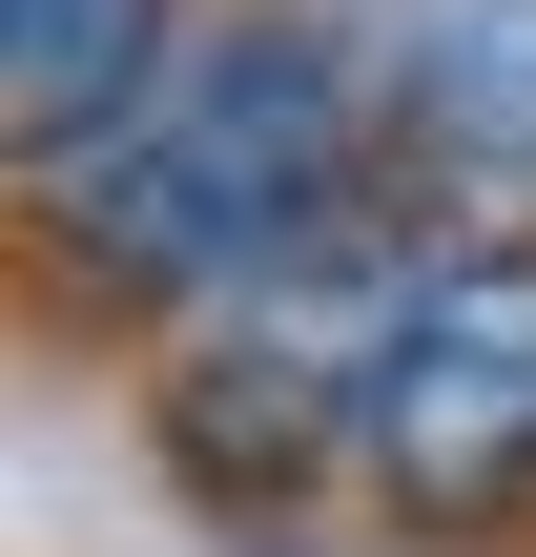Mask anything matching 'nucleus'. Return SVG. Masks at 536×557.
<instances>
[{"label":"nucleus","instance_id":"7ed1b4c3","mask_svg":"<svg viewBox=\"0 0 536 557\" xmlns=\"http://www.w3.org/2000/svg\"><path fill=\"white\" fill-rule=\"evenodd\" d=\"M351 496L413 557L536 537V248H434V269H413V331H392V372H372Z\"/></svg>","mask_w":536,"mask_h":557},{"label":"nucleus","instance_id":"20e7f679","mask_svg":"<svg viewBox=\"0 0 536 557\" xmlns=\"http://www.w3.org/2000/svg\"><path fill=\"white\" fill-rule=\"evenodd\" d=\"M392 186L454 248H536V0H413L392 21Z\"/></svg>","mask_w":536,"mask_h":557},{"label":"nucleus","instance_id":"f03ea898","mask_svg":"<svg viewBox=\"0 0 536 557\" xmlns=\"http://www.w3.org/2000/svg\"><path fill=\"white\" fill-rule=\"evenodd\" d=\"M434 248H454V227L392 186V207L310 227L289 269H248L227 310L145 331L124 413H145L165 496H207V517H310V496L351 475V434H372V372H392V331H413V269H434Z\"/></svg>","mask_w":536,"mask_h":557},{"label":"nucleus","instance_id":"39448f33","mask_svg":"<svg viewBox=\"0 0 536 557\" xmlns=\"http://www.w3.org/2000/svg\"><path fill=\"white\" fill-rule=\"evenodd\" d=\"M186 21H207V0H0V145H21V207L145 124V83L186 62Z\"/></svg>","mask_w":536,"mask_h":557},{"label":"nucleus","instance_id":"f257e3e1","mask_svg":"<svg viewBox=\"0 0 536 557\" xmlns=\"http://www.w3.org/2000/svg\"><path fill=\"white\" fill-rule=\"evenodd\" d=\"M392 21L413 0H207L145 124L21 207L41 289L103 331H186L248 269H289L310 227L392 207Z\"/></svg>","mask_w":536,"mask_h":557}]
</instances>
